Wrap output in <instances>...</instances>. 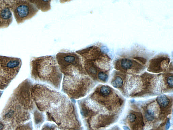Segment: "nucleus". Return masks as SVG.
Here are the masks:
<instances>
[{
    "label": "nucleus",
    "instance_id": "4",
    "mask_svg": "<svg viewBox=\"0 0 173 130\" xmlns=\"http://www.w3.org/2000/svg\"><path fill=\"white\" fill-rule=\"evenodd\" d=\"M22 64L21 59L0 56V76L11 81L17 75Z\"/></svg>",
    "mask_w": 173,
    "mask_h": 130
},
{
    "label": "nucleus",
    "instance_id": "11",
    "mask_svg": "<svg viewBox=\"0 0 173 130\" xmlns=\"http://www.w3.org/2000/svg\"><path fill=\"white\" fill-rule=\"evenodd\" d=\"M10 82L8 80L0 76V89H4L7 87Z\"/></svg>",
    "mask_w": 173,
    "mask_h": 130
},
{
    "label": "nucleus",
    "instance_id": "2",
    "mask_svg": "<svg viewBox=\"0 0 173 130\" xmlns=\"http://www.w3.org/2000/svg\"><path fill=\"white\" fill-rule=\"evenodd\" d=\"M54 56L33 57L31 61V73L35 78L58 79L61 76Z\"/></svg>",
    "mask_w": 173,
    "mask_h": 130
},
{
    "label": "nucleus",
    "instance_id": "20",
    "mask_svg": "<svg viewBox=\"0 0 173 130\" xmlns=\"http://www.w3.org/2000/svg\"><path fill=\"white\" fill-rule=\"evenodd\" d=\"M2 93H3V92L0 91V98H1V96H2Z\"/></svg>",
    "mask_w": 173,
    "mask_h": 130
},
{
    "label": "nucleus",
    "instance_id": "1",
    "mask_svg": "<svg viewBox=\"0 0 173 130\" xmlns=\"http://www.w3.org/2000/svg\"><path fill=\"white\" fill-rule=\"evenodd\" d=\"M76 53L80 56L86 71L92 75L97 74V67L107 66L110 59L102 47L96 45L76 51Z\"/></svg>",
    "mask_w": 173,
    "mask_h": 130
},
{
    "label": "nucleus",
    "instance_id": "9",
    "mask_svg": "<svg viewBox=\"0 0 173 130\" xmlns=\"http://www.w3.org/2000/svg\"><path fill=\"white\" fill-rule=\"evenodd\" d=\"M157 102L160 106L163 107H166L169 103V100L165 95H161L157 98Z\"/></svg>",
    "mask_w": 173,
    "mask_h": 130
},
{
    "label": "nucleus",
    "instance_id": "15",
    "mask_svg": "<svg viewBox=\"0 0 173 130\" xmlns=\"http://www.w3.org/2000/svg\"><path fill=\"white\" fill-rule=\"evenodd\" d=\"M167 82L168 86L170 88H172L173 86V76L172 75L169 77L167 78Z\"/></svg>",
    "mask_w": 173,
    "mask_h": 130
},
{
    "label": "nucleus",
    "instance_id": "8",
    "mask_svg": "<svg viewBox=\"0 0 173 130\" xmlns=\"http://www.w3.org/2000/svg\"><path fill=\"white\" fill-rule=\"evenodd\" d=\"M36 6L38 10L44 12L48 11L51 9V1H30Z\"/></svg>",
    "mask_w": 173,
    "mask_h": 130
},
{
    "label": "nucleus",
    "instance_id": "14",
    "mask_svg": "<svg viewBox=\"0 0 173 130\" xmlns=\"http://www.w3.org/2000/svg\"><path fill=\"white\" fill-rule=\"evenodd\" d=\"M98 77L101 80L106 82L108 78V75L103 72H99L98 74Z\"/></svg>",
    "mask_w": 173,
    "mask_h": 130
},
{
    "label": "nucleus",
    "instance_id": "5",
    "mask_svg": "<svg viewBox=\"0 0 173 130\" xmlns=\"http://www.w3.org/2000/svg\"><path fill=\"white\" fill-rule=\"evenodd\" d=\"M170 61L169 56L166 54H160L150 61L149 70L155 73L161 72L168 67Z\"/></svg>",
    "mask_w": 173,
    "mask_h": 130
},
{
    "label": "nucleus",
    "instance_id": "10",
    "mask_svg": "<svg viewBox=\"0 0 173 130\" xmlns=\"http://www.w3.org/2000/svg\"><path fill=\"white\" fill-rule=\"evenodd\" d=\"M123 80L122 78L119 76L117 77L111 83L112 86L116 88H120L123 86Z\"/></svg>",
    "mask_w": 173,
    "mask_h": 130
},
{
    "label": "nucleus",
    "instance_id": "16",
    "mask_svg": "<svg viewBox=\"0 0 173 130\" xmlns=\"http://www.w3.org/2000/svg\"><path fill=\"white\" fill-rule=\"evenodd\" d=\"M129 121L131 122H133L135 121L136 119V116L134 114L132 113L129 114V117H128Z\"/></svg>",
    "mask_w": 173,
    "mask_h": 130
},
{
    "label": "nucleus",
    "instance_id": "12",
    "mask_svg": "<svg viewBox=\"0 0 173 130\" xmlns=\"http://www.w3.org/2000/svg\"><path fill=\"white\" fill-rule=\"evenodd\" d=\"M101 93L104 96L108 95L111 92V89L107 86H103L101 87L100 90Z\"/></svg>",
    "mask_w": 173,
    "mask_h": 130
},
{
    "label": "nucleus",
    "instance_id": "17",
    "mask_svg": "<svg viewBox=\"0 0 173 130\" xmlns=\"http://www.w3.org/2000/svg\"><path fill=\"white\" fill-rule=\"evenodd\" d=\"M5 125L4 121L0 120V130H5Z\"/></svg>",
    "mask_w": 173,
    "mask_h": 130
},
{
    "label": "nucleus",
    "instance_id": "6",
    "mask_svg": "<svg viewBox=\"0 0 173 130\" xmlns=\"http://www.w3.org/2000/svg\"><path fill=\"white\" fill-rule=\"evenodd\" d=\"M12 21V13L7 1H0V29L8 27Z\"/></svg>",
    "mask_w": 173,
    "mask_h": 130
},
{
    "label": "nucleus",
    "instance_id": "3",
    "mask_svg": "<svg viewBox=\"0 0 173 130\" xmlns=\"http://www.w3.org/2000/svg\"><path fill=\"white\" fill-rule=\"evenodd\" d=\"M7 2L19 24L31 19L39 11V10L30 1L18 0L7 1Z\"/></svg>",
    "mask_w": 173,
    "mask_h": 130
},
{
    "label": "nucleus",
    "instance_id": "7",
    "mask_svg": "<svg viewBox=\"0 0 173 130\" xmlns=\"http://www.w3.org/2000/svg\"><path fill=\"white\" fill-rule=\"evenodd\" d=\"M134 59L127 58H122L118 59L116 61L117 65H119L123 70H127L131 69L134 65L139 64Z\"/></svg>",
    "mask_w": 173,
    "mask_h": 130
},
{
    "label": "nucleus",
    "instance_id": "19",
    "mask_svg": "<svg viewBox=\"0 0 173 130\" xmlns=\"http://www.w3.org/2000/svg\"><path fill=\"white\" fill-rule=\"evenodd\" d=\"M123 128L125 130H130V129L127 126H124L123 127Z\"/></svg>",
    "mask_w": 173,
    "mask_h": 130
},
{
    "label": "nucleus",
    "instance_id": "13",
    "mask_svg": "<svg viewBox=\"0 0 173 130\" xmlns=\"http://www.w3.org/2000/svg\"><path fill=\"white\" fill-rule=\"evenodd\" d=\"M145 117L148 121H152L154 118V113L152 111L149 110L147 111L145 114Z\"/></svg>",
    "mask_w": 173,
    "mask_h": 130
},
{
    "label": "nucleus",
    "instance_id": "18",
    "mask_svg": "<svg viewBox=\"0 0 173 130\" xmlns=\"http://www.w3.org/2000/svg\"><path fill=\"white\" fill-rule=\"evenodd\" d=\"M170 126V123L169 120L168 121L167 123L166 124V129H168L169 128Z\"/></svg>",
    "mask_w": 173,
    "mask_h": 130
}]
</instances>
